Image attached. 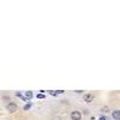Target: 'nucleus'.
<instances>
[{"label": "nucleus", "mask_w": 120, "mask_h": 120, "mask_svg": "<svg viewBox=\"0 0 120 120\" xmlns=\"http://www.w3.org/2000/svg\"><path fill=\"white\" fill-rule=\"evenodd\" d=\"M30 108H31V103H26V105L24 106V111H29Z\"/></svg>", "instance_id": "nucleus-6"}, {"label": "nucleus", "mask_w": 120, "mask_h": 120, "mask_svg": "<svg viewBox=\"0 0 120 120\" xmlns=\"http://www.w3.org/2000/svg\"><path fill=\"white\" fill-rule=\"evenodd\" d=\"M37 98H45V95L43 94H37Z\"/></svg>", "instance_id": "nucleus-7"}, {"label": "nucleus", "mask_w": 120, "mask_h": 120, "mask_svg": "<svg viewBox=\"0 0 120 120\" xmlns=\"http://www.w3.org/2000/svg\"><path fill=\"white\" fill-rule=\"evenodd\" d=\"M94 98H95V96H94L93 94H86V95H84V101H85L86 103L93 102V101H94Z\"/></svg>", "instance_id": "nucleus-3"}, {"label": "nucleus", "mask_w": 120, "mask_h": 120, "mask_svg": "<svg viewBox=\"0 0 120 120\" xmlns=\"http://www.w3.org/2000/svg\"><path fill=\"white\" fill-rule=\"evenodd\" d=\"M25 96H26V97L30 100V98L33 97V93H31V91H25Z\"/></svg>", "instance_id": "nucleus-5"}, {"label": "nucleus", "mask_w": 120, "mask_h": 120, "mask_svg": "<svg viewBox=\"0 0 120 120\" xmlns=\"http://www.w3.org/2000/svg\"><path fill=\"white\" fill-rule=\"evenodd\" d=\"M71 120H82V113L79 111H73L71 113Z\"/></svg>", "instance_id": "nucleus-1"}, {"label": "nucleus", "mask_w": 120, "mask_h": 120, "mask_svg": "<svg viewBox=\"0 0 120 120\" xmlns=\"http://www.w3.org/2000/svg\"><path fill=\"white\" fill-rule=\"evenodd\" d=\"M112 118H113L114 120H120V111H119V109H115V111H113Z\"/></svg>", "instance_id": "nucleus-4"}, {"label": "nucleus", "mask_w": 120, "mask_h": 120, "mask_svg": "<svg viewBox=\"0 0 120 120\" xmlns=\"http://www.w3.org/2000/svg\"><path fill=\"white\" fill-rule=\"evenodd\" d=\"M75 93H76V94H82V93H83V90H76Z\"/></svg>", "instance_id": "nucleus-10"}, {"label": "nucleus", "mask_w": 120, "mask_h": 120, "mask_svg": "<svg viewBox=\"0 0 120 120\" xmlns=\"http://www.w3.org/2000/svg\"><path fill=\"white\" fill-rule=\"evenodd\" d=\"M101 112H108V107H103V108L101 109Z\"/></svg>", "instance_id": "nucleus-8"}, {"label": "nucleus", "mask_w": 120, "mask_h": 120, "mask_svg": "<svg viewBox=\"0 0 120 120\" xmlns=\"http://www.w3.org/2000/svg\"><path fill=\"white\" fill-rule=\"evenodd\" d=\"M17 108H18L17 105L16 103H12V102L6 105V109H7V112H10V113H15L17 111Z\"/></svg>", "instance_id": "nucleus-2"}, {"label": "nucleus", "mask_w": 120, "mask_h": 120, "mask_svg": "<svg viewBox=\"0 0 120 120\" xmlns=\"http://www.w3.org/2000/svg\"><path fill=\"white\" fill-rule=\"evenodd\" d=\"M98 120H107V118H106V116H101Z\"/></svg>", "instance_id": "nucleus-11"}, {"label": "nucleus", "mask_w": 120, "mask_h": 120, "mask_svg": "<svg viewBox=\"0 0 120 120\" xmlns=\"http://www.w3.org/2000/svg\"><path fill=\"white\" fill-rule=\"evenodd\" d=\"M49 94H52L53 96H55V95H58L59 93H55V91H49Z\"/></svg>", "instance_id": "nucleus-9"}]
</instances>
